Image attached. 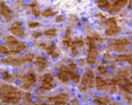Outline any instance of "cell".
<instances>
[{"instance_id": "1", "label": "cell", "mask_w": 132, "mask_h": 105, "mask_svg": "<svg viewBox=\"0 0 132 105\" xmlns=\"http://www.w3.org/2000/svg\"><path fill=\"white\" fill-rule=\"evenodd\" d=\"M0 94L5 96H17V97H21V93L17 92V89L15 87L8 85H2L0 87Z\"/></svg>"}, {"instance_id": "2", "label": "cell", "mask_w": 132, "mask_h": 105, "mask_svg": "<svg viewBox=\"0 0 132 105\" xmlns=\"http://www.w3.org/2000/svg\"><path fill=\"white\" fill-rule=\"evenodd\" d=\"M128 44H129V41L125 40V39H123V40H114L113 42H110L112 48L115 50V51H117V52H122V51H124L125 48L128 46Z\"/></svg>"}, {"instance_id": "3", "label": "cell", "mask_w": 132, "mask_h": 105, "mask_svg": "<svg viewBox=\"0 0 132 105\" xmlns=\"http://www.w3.org/2000/svg\"><path fill=\"white\" fill-rule=\"evenodd\" d=\"M68 99V95L65 94V93H60L56 97H50L48 98V102L49 103H56V104H59V105H63L66 104V101Z\"/></svg>"}, {"instance_id": "4", "label": "cell", "mask_w": 132, "mask_h": 105, "mask_svg": "<svg viewBox=\"0 0 132 105\" xmlns=\"http://www.w3.org/2000/svg\"><path fill=\"white\" fill-rule=\"evenodd\" d=\"M128 2V0H113V3L112 6L108 7L107 9H108L109 13H116V11H119L122 7H124Z\"/></svg>"}, {"instance_id": "5", "label": "cell", "mask_w": 132, "mask_h": 105, "mask_svg": "<svg viewBox=\"0 0 132 105\" xmlns=\"http://www.w3.org/2000/svg\"><path fill=\"white\" fill-rule=\"evenodd\" d=\"M35 82V76L32 72H29L26 76L23 77V82H22V86L24 88H30V86L33 85Z\"/></svg>"}, {"instance_id": "6", "label": "cell", "mask_w": 132, "mask_h": 105, "mask_svg": "<svg viewBox=\"0 0 132 105\" xmlns=\"http://www.w3.org/2000/svg\"><path fill=\"white\" fill-rule=\"evenodd\" d=\"M0 15H1V16H2L6 20H10V19H11V14H10L9 7L7 6L3 1L0 2Z\"/></svg>"}, {"instance_id": "7", "label": "cell", "mask_w": 132, "mask_h": 105, "mask_svg": "<svg viewBox=\"0 0 132 105\" xmlns=\"http://www.w3.org/2000/svg\"><path fill=\"white\" fill-rule=\"evenodd\" d=\"M33 59H34V56H33L32 53H27V54L23 56L22 58H18V59L13 60L11 63L15 65V66H18V65H22V63H24V62H30V61H32Z\"/></svg>"}, {"instance_id": "8", "label": "cell", "mask_w": 132, "mask_h": 105, "mask_svg": "<svg viewBox=\"0 0 132 105\" xmlns=\"http://www.w3.org/2000/svg\"><path fill=\"white\" fill-rule=\"evenodd\" d=\"M9 31L16 36H23L24 35V31L22 30V25H21L18 22H15V23L11 24V26L9 27Z\"/></svg>"}, {"instance_id": "9", "label": "cell", "mask_w": 132, "mask_h": 105, "mask_svg": "<svg viewBox=\"0 0 132 105\" xmlns=\"http://www.w3.org/2000/svg\"><path fill=\"white\" fill-rule=\"evenodd\" d=\"M93 73L91 70H88V73L82 79V85L86 87H93Z\"/></svg>"}, {"instance_id": "10", "label": "cell", "mask_w": 132, "mask_h": 105, "mask_svg": "<svg viewBox=\"0 0 132 105\" xmlns=\"http://www.w3.org/2000/svg\"><path fill=\"white\" fill-rule=\"evenodd\" d=\"M58 78H59L64 84H67L69 80L68 70H59V72H58Z\"/></svg>"}, {"instance_id": "11", "label": "cell", "mask_w": 132, "mask_h": 105, "mask_svg": "<svg viewBox=\"0 0 132 105\" xmlns=\"http://www.w3.org/2000/svg\"><path fill=\"white\" fill-rule=\"evenodd\" d=\"M35 61H36V68H38L40 71H42L47 66V60L44 59V58H42V57H38Z\"/></svg>"}, {"instance_id": "12", "label": "cell", "mask_w": 132, "mask_h": 105, "mask_svg": "<svg viewBox=\"0 0 132 105\" xmlns=\"http://www.w3.org/2000/svg\"><path fill=\"white\" fill-rule=\"evenodd\" d=\"M6 43L10 46V49L13 50L14 48H15V46H16L20 42H17V40L15 39V37H13V36H7V39H6Z\"/></svg>"}, {"instance_id": "13", "label": "cell", "mask_w": 132, "mask_h": 105, "mask_svg": "<svg viewBox=\"0 0 132 105\" xmlns=\"http://www.w3.org/2000/svg\"><path fill=\"white\" fill-rule=\"evenodd\" d=\"M26 48V44L25 43H18L15 48H14L11 51H10L9 53H11V54H16V53H18V52H21V51H23L24 49Z\"/></svg>"}, {"instance_id": "14", "label": "cell", "mask_w": 132, "mask_h": 105, "mask_svg": "<svg viewBox=\"0 0 132 105\" xmlns=\"http://www.w3.org/2000/svg\"><path fill=\"white\" fill-rule=\"evenodd\" d=\"M120 28L117 26H109L108 28H107V30H106V35H115V34H119L120 33Z\"/></svg>"}, {"instance_id": "15", "label": "cell", "mask_w": 132, "mask_h": 105, "mask_svg": "<svg viewBox=\"0 0 132 105\" xmlns=\"http://www.w3.org/2000/svg\"><path fill=\"white\" fill-rule=\"evenodd\" d=\"M55 50H56V45H55V44H51L50 46L47 48V53H48L50 57H53V58H57V57H58V53H57Z\"/></svg>"}, {"instance_id": "16", "label": "cell", "mask_w": 132, "mask_h": 105, "mask_svg": "<svg viewBox=\"0 0 132 105\" xmlns=\"http://www.w3.org/2000/svg\"><path fill=\"white\" fill-rule=\"evenodd\" d=\"M93 103H97V104H110V99L108 97H99V98L93 99Z\"/></svg>"}, {"instance_id": "17", "label": "cell", "mask_w": 132, "mask_h": 105, "mask_svg": "<svg viewBox=\"0 0 132 105\" xmlns=\"http://www.w3.org/2000/svg\"><path fill=\"white\" fill-rule=\"evenodd\" d=\"M68 73H69V78L72 79L74 82H79V81H80V76H79V73H76V72L73 71V70H69Z\"/></svg>"}, {"instance_id": "18", "label": "cell", "mask_w": 132, "mask_h": 105, "mask_svg": "<svg viewBox=\"0 0 132 105\" xmlns=\"http://www.w3.org/2000/svg\"><path fill=\"white\" fill-rule=\"evenodd\" d=\"M95 81H96V86L98 89H102V87H104L106 84V81H104L100 77H97V78L95 79Z\"/></svg>"}, {"instance_id": "19", "label": "cell", "mask_w": 132, "mask_h": 105, "mask_svg": "<svg viewBox=\"0 0 132 105\" xmlns=\"http://www.w3.org/2000/svg\"><path fill=\"white\" fill-rule=\"evenodd\" d=\"M53 88L51 86V82H47V81H43L41 87H40V90H49V89Z\"/></svg>"}, {"instance_id": "20", "label": "cell", "mask_w": 132, "mask_h": 105, "mask_svg": "<svg viewBox=\"0 0 132 105\" xmlns=\"http://www.w3.org/2000/svg\"><path fill=\"white\" fill-rule=\"evenodd\" d=\"M54 80V77L51 73H44L42 76V81H47V82H51Z\"/></svg>"}, {"instance_id": "21", "label": "cell", "mask_w": 132, "mask_h": 105, "mask_svg": "<svg viewBox=\"0 0 132 105\" xmlns=\"http://www.w3.org/2000/svg\"><path fill=\"white\" fill-rule=\"evenodd\" d=\"M97 54H98V50L96 49V46H93V48H89V53H88V56L95 57V58H96Z\"/></svg>"}, {"instance_id": "22", "label": "cell", "mask_w": 132, "mask_h": 105, "mask_svg": "<svg viewBox=\"0 0 132 105\" xmlns=\"http://www.w3.org/2000/svg\"><path fill=\"white\" fill-rule=\"evenodd\" d=\"M98 6L100 7V8H108L109 3L107 0H98Z\"/></svg>"}, {"instance_id": "23", "label": "cell", "mask_w": 132, "mask_h": 105, "mask_svg": "<svg viewBox=\"0 0 132 105\" xmlns=\"http://www.w3.org/2000/svg\"><path fill=\"white\" fill-rule=\"evenodd\" d=\"M44 35L48 36V37H54V36L56 35V30L55 28H51V30H48L44 32Z\"/></svg>"}, {"instance_id": "24", "label": "cell", "mask_w": 132, "mask_h": 105, "mask_svg": "<svg viewBox=\"0 0 132 105\" xmlns=\"http://www.w3.org/2000/svg\"><path fill=\"white\" fill-rule=\"evenodd\" d=\"M71 45H72V48H74V49H75V48H79V46H82L83 45V41L82 40H76V41H74Z\"/></svg>"}, {"instance_id": "25", "label": "cell", "mask_w": 132, "mask_h": 105, "mask_svg": "<svg viewBox=\"0 0 132 105\" xmlns=\"http://www.w3.org/2000/svg\"><path fill=\"white\" fill-rule=\"evenodd\" d=\"M35 6H36L35 2H33L32 5H31V7H32V13H33V15H34V16H39L40 13H39V10L35 8Z\"/></svg>"}, {"instance_id": "26", "label": "cell", "mask_w": 132, "mask_h": 105, "mask_svg": "<svg viewBox=\"0 0 132 105\" xmlns=\"http://www.w3.org/2000/svg\"><path fill=\"white\" fill-rule=\"evenodd\" d=\"M42 15H43V16H46V17L53 16V15H55V11H54V10H51V9H46L42 13Z\"/></svg>"}, {"instance_id": "27", "label": "cell", "mask_w": 132, "mask_h": 105, "mask_svg": "<svg viewBox=\"0 0 132 105\" xmlns=\"http://www.w3.org/2000/svg\"><path fill=\"white\" fill-rule=\"evenodd\" d=\"M106 24H107L108 26H115V25H116V20L114 19V18H110V19L106 20Z\"/></svg>"}, {"instance_id": "28", "label": "cell", "mask_w": 132, "mask_h": 105, "mask_svg": "<svg viewBox=\"0 0 132 105\" xmlns=\"http://www.w3.org/2000/svg\"><path fill=\"white\" fill-rule=\"evenodd\" d=\"M87 62L89 63V65H93V63L96 62V58H95V57L88 56V58H87Z\"/></svg>"}, {"instance_id": "29", "label": "cell", "mask_w": 132, "mask_h": 105, "mask_svg": "<svg viewBox=\"0 0 132 105\" xmlns=\"http://www.w3.org/2000/svg\"><path fill=\"white\" fill-rule=\"evenodd\" d=\"M8 53H9V51L7 50L6 46L0 45V54H8Z\"/></svg>"}, {"instance_id": "30", "label": "cell", "mask_w": 132, "mask_h": 105, "mask_svg": "<svg viewBox=\"0 0 132 105\" xmlns=\"http://www.w3.org/2000/svg\"><path fill=\"white\" fill-rule=\"evenodd\" d=\"M63 43H64V45L65 46H71V37H65V40L63 41Z\"/></svg>"}, {"instance_id": "31", "label": "cell", "mask_w": 132, "mask_h": 105, "mask_svg": "<svg viewBox=\"0 0 132 105\" xmlns=\"http://www.w3.org/2000/svg\"><path fill=\"white\" fill-rule=\"evenodd\" d=\"M98 71L102 75H106L107 73V69H106V67H98Z\"/></svg>"}, {"instance_id": "32", "label": "cell", "mask_w": 132, "mask_h": 105, "mask_svg": "<svg viewBox=\"0 0 132 105\" xmlns=\"http://www.w3.org/2000/svg\"><path fill=\"white\" fill-rule=\"evenodd\" d=\"M128 60V56H123V54H121V56L117 57V61H126Z\"/></svg>"}, {"instance_id": "33", "label": "cell", "mask_w": 132, "mask_h": 105, "mask_svg": "<svg viewBox=\"0 0 132 105\" xmlns=\"http://www.w3.org/2000/svg\"><path fill=\"white\" fill-rule=\"evenodd\" d=\"M88 43H89V48H93L95 46V41L92 40V37H88Z\"/></svg>"}, {"instance_id": "34", "label": "cell", "mask_w": 132, "mask_h": 105, "mask_svg": "<svg viewBox=\"0 0 132 105\" xmlns=\"http://www.w3.org/2000/svg\"><path fill=\"white\" fill-rule=\"evenodd\" d=\"M29 26H30L31 28H34V27H38V26H39V23H34V22H32V23L29 24Z\"/></svg>"}, {"instance_id": "35", "label": "cell", "mask_w": 132, "mask_h": 105, "mask_svg": "<svg viewBox=\"0 0 132 105\" xmlns=\"http://www.w3.org/2000/svg\"><path fill=\"white\" fill-rule=\"evenodd\" d=\"M63 18H64V16H63V15H60V16H58L56 18V22H57V23H60V22L63 20Z\"/></svg>"}, {"instance_id": "36", "label": "cell", "mask_w": 132, "mask_h": 105, "mask_svg": "<svg viewBox=\"0 0 132 105\" xmlns=\"http://www.w3.org/2000/svg\"><path fill=\"white\" fill-rule=\"evenodd\" d=\"M130 65H132V56H128V60H126Z\"/></svg>"}, {"instance_id": "37", "label": "cell", "mask_w": 132, "mask_h": 105, "mask_svg": "<svg viewBox=\"0 0 132 105\" xmlns=\"http://www.w3.org/2000/svg\"><path fill=\"white\" fill-rule=\"evenodd\" d=\"M68 69L69 70H74L75 69V65H74V63H71V66L68 67Z\"/></svg>"}, {"instance_id": "38", "label": "cell", "mask_w": 132, "mask_h": 105, "mask_svg": "<svg viewBox=\"0 0 132 105\" xmlns=\"http://www.w3.org/2000/svg\"><path fill=\"white\" fill-rule=\"evenodd\" d=\"M39 36H40V33H38V32H34V33H33V37H35V39H38Z\"/></svg>"}, {"instance_id": "39", "label": "cell", "mask_w": 132, "mask_h": 105, "mask_svg": "<svg viewBox=\"0 0 132 105\" xmlns=\"http://www.w3.org/2000/svg\"><path fill=\"white\" fill-rule=\"evenodd\" d=\"M71 103H72V104H79V102H77V99H73V101H72Z\"/></svg>"}, {"instance_id": "40", "label": "cell", "mask_w": 132, "mask_h": 105, "mask_svg": "<svg viewBox=\"0 0 132 105\" xmlns=\"http://www.w3.org/2000/svg\"><path fill=\"white\" fill-rule=\"evenodd\" d=\"M25 97H26L27 101H29V99H31V95H30V94H26V95H25Z\"/></svg>"}, {"instance_id": "41", "label": "cell", "mask_w": 132, "mask_h": 105, "mask_svg": "<svg viewBox=\"0 0 132 105\" xmlns=\"http://www.w3.org/2000/svg\"><path fill=\"white\" fill-rule=\"evenodd\" d=\"M129 7H130V9H132V0L129 1Z\"/></svg>"}]
</instances>
